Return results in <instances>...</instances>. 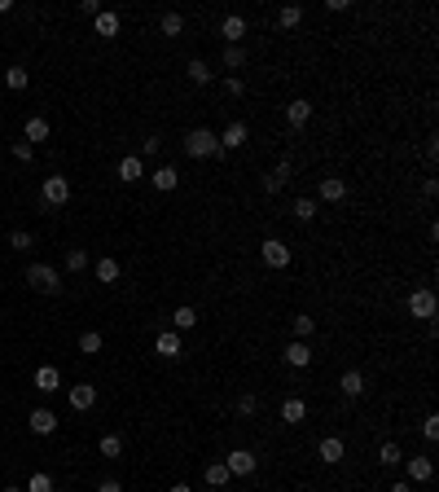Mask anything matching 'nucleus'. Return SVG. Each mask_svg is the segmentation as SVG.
I'll use <instances>...</instances> for the list:
<instances>
[{"label":"nucleus","mask_w":439,"mask_h":492,"mask_svg":"<svg viewBox=\"0 0 439 492\" xmlns=\"http://www.w3.org/2000/svg\"><path fill=\"white\" fill-rule=\"evenodd\" d=\"M185 154H189V159H216V154H220V132L194 128V132L185 137Z\"/></svg>","instance_id":"nucleus-1"},{"label":"nucleus","mask_w":439,"mask_h":492,"mask_svg":"<svg viewBox=\"0 0 439 492\" xmlns=\"http://www.w3.org/2000/svg\"><path fill=\"white\" fill-rule=\"evenodd\" d=\"M27 286L40 295H62V273L53 268V264H31L27 268Z\"/></svg>","instance_id":"nucleus-2"},{"label":"nucleus","mask_w":439,"mask_h":492,"mask_svg":"<svg viewBox=\"0 0 439 492\" xmlns=\"http://www.w3.org/2000/svg\"><path fill=\"white\" fill-rule=\"evenodd\" d=\"M409 312H413L418 321H426V326H431V321L439 317V295L426 291V286H422V291H413V295H409Z\"/></svg>","instance_id":"nucleus-3"},{"label":"nucleus","mask_w":439,"mask_h":492,"mask_svg":"<svg viewBox=\"0 0 439 492\" xmlns=\"http://www.w3.org/2000/svg\"><path fill=\"white\" fill-rule=\"evenodd\" d=\"M40 198H44V207H66L70 202V181L66 176H44V185H40Z\"/></svg>","instance_id":"nucleus-4"},{"label":"nucleus","mask_w":439,"mask_h":492,"mask_svg":"<svg viewBox=\"0 0 439 492\" xmlns=\"http://www.w3.org/2000/svg\"><path fill=\"white\" fill-rule=\"evenodd\" d=\"M259 259H264L268 268H290V246L281 242V237H264V246H259Z\"/></svg>","instance_id":"nucleus-5"},{"label":"nucleus","mask_w":439,"mask_h":492,"mask_svg":"<svg viewBox=\"0 0 439 492\" xmlns=\"http://www.w3.org/2000/svg\"><path fill=\"white\" fill-rule=\"evenodd\" d=\"M224 466H229V475H237V479H246V475H255V466H259V457L251 449H233L229 457H224Z\"/></svg>","instance_id":"nucleus-6"},{"label":"nucleus","mask_w":439,"mask_h":492,"mask_svg":"<svg viewBox=\"0 0 439 492\" xmlns=\"http://www.w3.org/2000/svg\"><path fill=\"white\" fill-rule=\"evenodd\" d=\"M281 422H286V426L307 422V400H303V395H286V400H281Z\"/></svg>","instance_id":"nucleus-7"},{"label":"nucleus","mask_w":439,"mask_h":492,"mask_svg":"<svg viewBox=\"0 0 439 492\" xmlns=\"http://www.w3.org/2000/svg\"><path fill=\"white\" fill-rule=\"evenodd\" d=\"M316 457H321L325 466H338L343 457H347V444H343L338 435H325L321 444H316Z\"/></svg>","instance_id":"nucleus-8"},{"label":"nucleus","mask_w":439,"mask_h":492,"mask_svg":"<svg viewBox=\"0 0 439 492\" xmlns=\"http://www.w3.org/2000/svg\"><path fill=\"white\" fill-rule=\"evenodd\" d=\"M150 185L159 189V194H172V189L181 185V172H176L172 163H163V167H154V172H150Z\"/></svg>","instance_id":"nucleus-9"},{"label":"nucleus","mask_w":439,"mask_h":492,"mask_svg":"<svg viewBox=\"0 0 439 492\" xmlns=\"http://www.w3.org/2000/svg\"><path fill=\"white\" fill-rule=\"evenodd\" d=\"M119 181H123V185L145 181V163H141V154H127V159H119Z\"/></svg>","instance_id":"nucleus-10"},{"label":"nucleus","mask_w":439,"mask_h":492,"mask_svg":"<svg viewBox=\"0 0 439 492\" xmlns=\"http://www.w3.org/2000/svg\"><path fill=\"white\" fill-rule=\"evenodd\" d=\"M92 404H97V387H92V382H75V387H70V409L88 413Z\"/></svg>","instance_id":"nucleus-11"},{"label":"nucleus","mask_w":439,"mask_h":492,"mask_svg":"<svg viewBox=\"0 0 439 492\" xmlns=\"http://www.w3.org/2000/svg\"><path fill=\"white\" fill-rule=\"evenodd\" d=\"M154 352H159L163 361H176V356L185 352V347H181V334H176V330H163L159 339H154Z\"/></svg>","instance_id":"nucleus-12"},{"label":"nucleus","mask_w":439,"mask_h":492,"mask_svg":"<svg viewBox=\"0 0 439 492\" xmlns=\"http://www.w3.org/2000/svg\"><path fill=\"white\" fill-rule=\"evenodd\" d=\"M405 475H409V484H431L435 466H431V457H405Z\"/></svg>","instance_id":"nucleus-13"},{"label":"nucleus","mask_w":439,"mask_h":492,"mask_svg":"<svg viewBox=\"0 0 439 492\" xmlns=\"http://www.w3.org/2000/svg\"><path fill=\"white\" fill-rule=\"evenodd\" d=\"M27 426L35 431V435H53V431H57V413L53 409H31L27 413Z\"/></svg>","instance_id":"nucleus-14"},{"label":"nucleus","mask_w":439,"mask_h":492,"mask_svg":"<svg viewBox=\"0 0 439 492\" xmlns=\"http://www.w3.org/2000/svg\"><path fill=\"white\" fill-rule=\"evenodd\" d=\"M246 137H251V128L233 119V124L220 132V150H242V146H246Z\"/></svg>","instance_id":"nucleus-15"},{"label":"nucleus","mask_w":439,"mask_h":492,"mask_svg":"<svg viewBox=\"0 0 439 492\" xmlns=\"http://www.w3.org/2000/svg\"><path fill=\"white\" fill-rule=\"evenodd\" d=\"M281 356H286V365H290V369H307V365H312V347H307L303 339H294Z\"/></svg>","instance_id":"nucleus-16"},{"label":"nucleus","mask_w":439,"mask_h":492,"mask_svg":"<svg viewBox=\"0 0 439 492\" xmlns=\"http://www.w3.org/2000/svg\"><path fill=\"white\" fill-rule=\"evenodd\" d=\"M35 391H44V395L62 391V374H57L53 365H40V369H35Z\"/></svg>","instance_id":"nucleus-17"},{"label":"nucleus","mask_w":439,"mask_h":492,"mask_svg":"<svg viewBox=\"0 0 439 492\" xmlns=\"http://www.w3.org/2000/svg\"><path fill=\"white\" fill-rule=\"evenodd\" d=\"M92 27H97V35H101V40H114L123 22H119V14H114V9H101V14L92 18Z\"/></svg>","instance_id":"nucleus-18"},{"label":"nucleus","mask_w":439,"mask_h":492,"mask_svg":"<svg viewBox=\"0 0 439 492\" xmlns=\"http://www.w3.org/2000/svg\"><path fill=\"white\" fill-rule=\"evenodd\" d=\"M220 35H224V44H242V35H246V18L242 14H229L220 22Z\"/></svg>","instance_id":"nucleus-19"},{"label":"nucleus","mask_w":439,"mask_h":492,"mask_svg":"<svg viewBox=\"0 0 439 492\" xmlns=\"http://www.w3.org/2000/svg\"><path fill=\"white\" fill-rule=\"evenodd\" d=\"M307 119H312V106H307V97H294L286 106V124L290 128H307Z\"/></svg>","instance_id":"nucleus-20"},{"label":"nucleus","mask_w":439,"mask_h":492,"mask_svg":"<svg viewBox=\"0 0 439 492\" xmlns=\"http://www.w3.org/2000/svg\"><path fill=\"white\" fill-rule=\"evenodd\" d=\"M49 119H44V115H31L27 119V132H22V141H27V146H35V141H49Z\"/></svg>","instance_id":"nucleus-21"},{"label":"nucleus","mask_w":439,"mask_h":492,"mask_svg":"<svg viewBox=\"0 0 439 492\" xmlns=\"http://www.w3.org/2000/svg\"><path fill=\"white\" fill-rule=\"evenodd\" d=\"M286 181H290V163H277V167L264 176V194H281V189H286Z\"/></svg>","instance_id":"nucleus-22"},{"label":"nucleus","mask_w":439,"mask_h":492,"mask_svg":"<svg viewBox=\"0 0 439 492\" xmlns=\"http://www.w3.org/2000/svg\"><path fill=\"white\" fill-rule=\"evenodd\" d=\"M347 198V181L343 176H325L321 181V202H343Z\"/></svg>","instance_id":"nucleus-23"},{"label":"nucleus","mask_w":439,"mask_h":492,"mask_svg":"<svg viewBox=\"0 0 439 492\" xmlns=\"http://www.w3.org/2000/svg\"><path fill=\"white\" fill-rule=\"evenodd\" d=\"M119 277H123V268H119V259L101 255V259H97V282H101V286H114Z\"/></svg>","instance_id":"nucleus-24"},{"label":"nucleus","mask_w":439,"mask_h":492,"mask_svg":"<svg viewBox=\"0 0 439 492\" xmlns=\"http://www.w3.org/2000/svg\"><path fill=\"white\" fill-rule=\"evenodd\" d=\"M338 387H343V395L356 400V395H365V374H360V369H347V374L338 378Z\"/></svg>","instance_id":"nucleus-25"},{"label":"nucleus","mask_w":439,"mask_h":492,"mask_svg":"<svg viewBox=\"0 0 439 492\" xmlns=\"http://www.w3.org/2000/svg\"><path fill=\"white\" fill-rule=\"evenodd\" d=\"M378 466H387V471H396V466H405V453H400V444H382V449H378Z\"/></svg>","instance_id":"nucleus-26"},{"label":"nucleus","mask_w":439,"mask_h":492,"mask_svg":"<svg viewBox=\"0 0 439 492\" xmlns=\"http://www.w3.org/2000/svg\"><path fill=\"white\" fill-rule=\"evenodd\" d=\"M172 326H176V334H181V330H194V326H198V308L181 304V308L172 312Z\"/></svg>","instance_id":"nucleus-27"},{"label":"nucleus","mask_w":439,"mask_h":492,"mask_svg":"<svg viewBox=\"0 0 439 492\" xmlns=\"http://www.w3.org/2000/svg\"><path fill=\"white\" fill-rule=\"evenodd\" d=\"M185 75L194 79V83H211V79H216V70H211V66L203 62V57H194V62L185 66Z\"/></svg>","instance_id":"nucleus-28"},{"label":"nucleus","mask_w":439,"mask_h":492,"mask_svg":"<svg viewBox=\"0 0 439 492\" xmlns=\"http://www.w3.org/2000/svg\"><path fill=\"white\" fill-rule=\"evenodd\" d=\"M97 453L105 462H114V457H123V440L119 435H101V444H97Z\"/></svg>","instance_id":"nucleus-29"},{"label":"nucleus","mask_w":439,"mask_h":492,"mask_svg":"<svg viewBox=\"0 0 439 492\" xmlns=\"http://www.w3.org/2000/svg\"><path fill=\"white\" fill-rule=\"evenodd\" d=\"M203 475H207V484H211V488H224V484H229V479H233V475H229V466H224V462H211Z\"/></svg>","instance_id":"nucleus-30"},{"label":"nucleus","mask_w":439,"mask_h":492,"mask_svg":"<svg viewBox=\"0 0 439 492\" xmlns=\"http://www.w3.org/2000/svg\"><path fill=\"white\" fill-rule=\"evenodd\" d=\"M159 31L167 35V40H176V35L185 31V18H181V14H163V18H159Z\"/></svg>","instance_id":"nucleus-31"},{"label":"nucleus","mask_w":439,"mask_h":492,"mask_svg":"<svg viewBox=\"0 0 439 492\" xmlns=\"http://www.w3.org/2000/svg\"><path fill=\"white\" fill-rule=\"evenodd\" d=\"M224 66H229V70L246 66V49H242V44H224Z\"/></svg>","instance_id":"nucleus-32"},{"label":"nucleus","mask_w":439,"mask_h":492,"mask_svg":"<svg viewBox=\"0 0 439 492\" xmlns=\"http://www.w3.org/2000/svg\"><path fill=\"white\" fill-rule=\"evenodd\" d=\"M290 211H294V220H303V224H307V220H316V198H294V207H290Z\"/></svg>","instance_id":"nucleus-33"},{"label":"nucleus","mask_w":439,"mask_h":492,"mask_svg":"<svg viewBox=\"0 0 439 492\" xmlns=\"http://www.w3.org/2000/svg\"><path fill=\"white\" fill-rule=\"evenodd\" d=\"M79 352H84V356H97V352H101V334H97V330H84V334H79Z\"/></svg>","instance_id":"nucleus-34"},{"label":"nucleus","mask_w":439,"mask_h":492,"mask_svg":"<svg viewBox=\"0 0 439 492\" xmlns=\"http://www.w3.org/2000/svg\"><path fill=\"white\" fill-rule=\"evenodd\" d=\"M66 268H70V273H84V268H88V250L70 246V250H66Z\"/></svg>","instance_id":"nucleus-35"},{"label":"nucleus","mask_w":439,"mask_h":492,"mask_svg":"<svg viewBox=\"0 0 439 492\" xmlns=\"http://www.w3.org/2000/svg\"><path fill=\"white\" fill-rule=\"evenodd\" d=\"M312 330H316V317H307V312H303V317H294V339H312Z\"/></svg>","instance_id":"nucleus-36"},{"label":"nucleus","mask_w":439,"mask_h":492,"mask_svg":"<svg viewBox=\"0 0 439 492\" xmlns=\"http://www.w3.org/2000/svg\"><path fill=\"white\" fill-rule=\"evenodd\" d=\"M5 83H9L14 92H22V88H27V66H9V70H5Z\"/></svg>","instance_id":"nucleus-37"},{"label":"nucleus","mask_w":439,"mask_h":492,"mask_svg":"<svg viewBox=\"0 0 439 492\" xmlns=\"http://www.w3.org/2000/svg\"><path fill=\"white\" fill-rule=\"evenodd\" d=\"M277 22H281V27H299V22H303V9L299 5H286V9H281V14H277Z\"/></svg>","instance_id":"nucleus-38"},{"label":"nucleus","mask_w":439,"mask_h":492,"mask_svg":"<svg viewBox=\"0 0 439 492\" xmlns=\"http://www.w3.org/2000/svg\"><path fill=\"white\" fill-rule=\"evenodd\" d=\"M233 409H237V417H255V409H259V400H255L251 391H246V395H237V404H233Z\"/></svg>","instance_id":"nucleus-39"},{"label":"nucleus","mask_w":439,"mask_h":492,"mask_svg":"<svg viewBox=\"0 0 439 492\" xmlns=\"http://www.w3.org/2000/svg\"><path fill=\"white\" fill-rule=\"evenodd\" d=\"M27 492H57V488H53V475H44V471L31 475V479H27Z\"/></svg>","instance_id":"nucleus-40"},{"label":"nucleus","mask_w":439,"mask_h":492,"mask_svg":"<svg viewBox=\"0 0 439 492\" xmlns=\"http://www.w3.org/2000/svg\"><path fill=\"white\" fill-rule=\"evenodd\" d=\"M9 246H14V250H31V246H35V237H31V233H22V229H14V233H9Z\"/></svg>","instance_id":"nucleus-41"},{"label":"nucleus","mask_w":439,"mask_h":492,"mask_svg":"<svg viewBox=\"0 0 439 492\" xmlns=\"http://www.w3.org/2000/svg\"><path fill=\"white\" fill-rule=\"evenodd\" d=\"M224 92H229V97H242V92H246V79H242V75H224Z\"/></svg>","instance_id":"nucleus-42"},{"label":"nucleus","mask_w":439,"mask_h":492,"mask_svg":"<svg viewBox=\"0 0 439 492\" xmlns=\"http://www.w3.org/2000/svg\"><path fill=\"white\" fill-rule=\"evenodd\" d=\"M422 435L431 440V444L439 440V413H426V422H422Z\"/></svg>","instance_id":"nucleus-43"},{"label":"nucleus","mask_w":439,"mask_h":492,"mask_svg":"<svg viewBox=\"0 0 439 492\" xmlns=\"http://www.w3.org/2000/svg\"><path fill=\"white\" fill-rule=\"evenodd\" d=\"M14 159H18V163H31V159H35V146H27V141H14Z\"/></svg>","instance_id":"nucleus-44"},{"label":"nucleus","mask_w":439,"mask_h":492,"mask_svg":"<svg viewBox=\"0 0 439 492\" xmlns=\"http://www.w3.org/2000/svg\"><path fill=\"white\" fill-rule=\"evenodd\" d=\"M79 14H88V18H97V14H101V5H97V0H79Z\"/></svg>","instance_id":"nucleus-45"},{"label":"nucleus","mask_w":439,"mask_h":492,"mask_svg":"<svg viewBox=\"0 0 439 492\" xmlns=\"http://www.w3.org/2000/svg\"><path fill=\"white\" fill-rule=\"evenodd\" d=\"M141 150H145V154H159L163 141H159V137H145V141H141Z\"/></svg>","instance_id":"nucleus-46"},{"label":"nucleus","mask_w":439,"mask_h":492,"mask_svg":"<svg viewBox=\"0 0 439 492\" xmlns=\"http://www.w3.org/2000/svg\"><path fill=\"white\" fill-rule=\"evenodd\" d=\"M325 9H329V14H347V9H351V0H329Z\"/></svg>","instance_id":"nucleus-47"},{"label":"nucleus","mask_w":439,"mask_h":492,"mask_svg":"<svg viewBox=\"0 0 439 492\" xmlns=\"http://www.w3.org/2000/svg\"><path fill=\"white\" fill-rule=\"evenodd\" d=\"M97 492H123V484H119V479H101Z\"/></svg>","instance_id":"nucleus-48"},{"label":"nucleus","mask_w":439,"mask_h":492,"mask_svg":"<svg viewBox=\"0 0 439 492\" xmlns=\"http://www.w3.org/2000/svg\"><path fill=\"white\" fill-rule=\"evenodd\" d=\"M387 492H413V484H409V479H400V484H391Z\"/></svg>","instance_id":"nucleus-49"},{"label":"nucleus","mask_w":439,"mask_h":492,"mask_svg":"<svg viewBox=\"0 0 439 492\" xmlns=\"http://www.w3.org/2000/svg\"><path fill=\"white\" fill-rule=\"evenodd\" d=\"M0 14H14V0H0Z\"/></svg>","instance_id":"nucleus-50"},{"label":"nucleus","mask_w":439,"mask_h":492,"mask_svg":"<svg viewBox=\"0 0 439 492\" xmlns=\"http://www.w3.org/2000/svg\"><path fill=\"white\" fill-rule=\"evenodd\" d=\"M167 492H194V488H189V484H172Z\"/></svg>","instance_id":"nucleus-51"},{"label":"nucleus","mask_w":439,"mask_h":492,"mask_svg":"<svg viewBox=\"0 0 439 492\" xmlns=\"http://www.w3.org/2000/svg\"><path fill=\"white\" fill-rule=\"evenodd\" d=\"M5 492H27V488H18V484H9V488H5Z\"/></svg>","instance_id":"nucleus-52"}]
</instances>
